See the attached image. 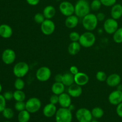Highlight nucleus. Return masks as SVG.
<instances>
[{"label":"nucleus","mask_w":122,"mask_h":122,"mask_svg":"<svg viewBox=\"0 0 122 122\" xmlns=\"http://www.w3.org/2000/svg\"><path fill=\"white\" fill-rule=\"evenodd\" d=\"M90 4L88 1L78 0L75 5V14L79 18H83L90 13Z\"/></svg>","instance_id":"1"},{"label":"nucleus","mask_w":122,"mask_h":122,"mask_svg":"<svg viewBox=\"0 0 122 122\" xmlns=\"http://www.w3.org/2000/svg\"><path fill=\"white\" fill-rule=\"evenodd\" d=\"M82 23L85 29L92 32L97 27L98 20L95 14L90 13L82 18Z\"/></svg>","instance_id":"2"},{"label":"nucleus","mask_w":122,"mask_h":122,"mask_svg":"<svg viewBox=\"0 0 122 122\" xmlns=\"http://www.w3.org/2000/svg\"><path fill=\"white\" fill-rule=\"evenodd\" d=\"M96 42V36L95 34L90 31H86L81 35L79 42L83 48H91L95 44Z\"/></svg>","instance_id":"3"},{"label":"nucleus","mask_w":122,"mask_h":122,"mask_svg":"<svg viewBox=\"0 0 122 122\" xmlns=\"http://www.w3.org/2000/svg\"><path fill=\"white\" fill-rule=\"evenodd\" d=\"M56 122H71L72 113L69 108H58L56 114Z\"/></svg>","instance_id":"4"},{"label":"nucleus","mask_w":122,"mask_h":122,"mask_svg":"<svg viewBox=\"0 0 122 122\" xmlns=\"http://www.w3.org/2000/svg\"><path fill=\"white\" fill-rule=\"evenodd\" d=\"M13 74L16 77L23 78L29 71V66L27 63L24 61L18 62L14 66Z\"/></svg>","instance_id":"5"},{"label":"nucleus","mask_w":122,"mask_h":122,"mask_svg":"<svg viewBox=\"0 0 122 122\" xmlns=\"http://www.w3.org/2000/svg\"><path fill=\"white\" fill-rule=\"evenodd\" d=\"M41 106V101L38 98H30L26 102V110L30 113H35L40 110Z\"/></svg>","instance_id":"6"},{"label":"nucleus","mask_w":122,"mask_h":122,"mask_svg":"<svg viewBox=\"0 0 122 122\" xmlns=\"http://www.w3.org/2000/svg\"><path fill=\"white\" fill-rule=\"evenodd\" d=\"M51 69L46 66H42L36 71V78L41 82H45L48 81L51 76Z\"/></svg>","instance_id":"7"},{"label":"nucleus","mask_w":122,"mask_h":122,"mask_svg":"<svg viewBox=\"0 0 122 122\" xmlns=\"http://www.w3.org/2000/svg\"><path fill=\"white\" fill-rule=\"evenodd\" d=\"M76 117L79 122H91L93 117L91 111L86 108H81L77 110Z\"/></svg>","instance_id":"8"},{"label":"nucleus","mask_w":122,"mask_h":122,"mask_svg":"<svg viewBox=\"0 0 122 122\" xmlns=\"http://www.w3.org/2000/svg\"><path fill=\"white\" fill-rule=\"evenodd\" d=\"M103 28L107 34L113 35L119 28V24L117 20L113 18H108L105 20Z\"/></svg>","instance_id":"9"},{"label":"nucleus","mask_w":122,"mask_h":122,"mask_svg":"<svg viewBox=\"0 0 122 122\" xmlns=\"http://www.w3.org/2000/svg\"><path fill=\"white\" fill-rule=\"evenodd\" d=\"M58 8L60 13L66 17L75 14V5L69 1H64L61 2Z\"/></svg>","instance_id":"10"},{"label":"nucleus","mask_w":122,"mask_h":122,"mask_svg":"<svg viewBox=\"0 0 122 122\" xmlns=\"http://www.w3.org/2000/svg\"><path fill=\"white\" fill-rule=\"evenodd\" d=\"M55 30L56 25L51 19H45L41 25V30L45 35H51L55 32Z\"/></svg>","instance_id":"11"},{"label":"nucleus","mask_w":122,"mask_h":122,"mask_svg":"<svg viewBox=\"0 0 122 122\" xmlns=\"http://www.w3.org/2000/svg\"><path fill=\"white\" fill-rule=\"evenodd\" d=\"M1 58L4 63L7 65H10L13 64L16 58V54L15 51L13 50L7 48L2 52Z\"/></svg>","instance_id":"12"},{"label":"nucleus","mask_w":122,"mask_h":122,"mask_svg":"<svg viewBox=\"0 0 122 122\" xmlns=\"http://www.w3.org/2000/svg\"><path fill=\"white\" fill-rule=\"evenodd\" d=\"M108 101L113 106H117L122 102V91L116 89L112 91L108 95Z\"/></svg>","instance_id":"13"},{"label":"nucleus","mask_w":122,"mask_h":122,"mask_svg":"<svg viewBox=\"0 0 122 122\" xmlns=\"http://www.w3.org/2000/svg\"><path fill=\"white\" fill-rule=\"evenodd\" d=\"M74 79H75V83L81 86L86 85L89 81L88 75L83 72H79L76 75H74Z\"/></svg>","instance_id":"14"},{"label":"nucleus","mask_w":122,"mask_h":122,"mask_svg":"<svg viewBox=\"0 0 122 122\" xmlns=\"http://www.w3.org/2000/svg\"><path fill=\"white\" fill-rule=\"evenodd\" d=\"M122 78L117 73H112L107 76L106 79V83L110 87H116L121 83Z\"/></svg>","instance_id":"15"},{"label":"nucleus","mask_w":122,"mask_h":122,"mask_svg":"<svg viewBox=\"0 0 122 122\" xmlns=\"http://www.w3.org/2000/svg\"><path fill=\"white\" fill-rule=\"evenodd\" d=\"M58 104L61 107L69 108L71 104V97L68 93H62L58 95Z\"/></svg>","instance_id":"16"},{"label":"nucleus","mask_w":122,"mask_h":122,"mask_svg":"<svg viewBox=\"0 0 122 122\" xmlns=\"http://www.w3.org/2000/svg\"><path fill=\"white\" fill-rule=\"evenodd\" d=\"M67 93L72 98L79 97L82 94V86L76 83H73L71 86L68 87Z\"/></svg>","instance_id":"17"},{"label":"nucleus","mask_w":122,"mask_h":122,"mask_svg":"<svg viewBox=\"0 0 122 122\" xmlns=\"http://www.w3.org/2000/svg\"><path fill=\"white\" fill-rule=\"evenodd\" d=\"M13 29L10 26L7 24H2L0 25V36L4 39H8L13 35Z\"/></svg>","instance_id":"18"},{"label":"nucleus","mask_w":122,"mask_h":122,"mask_svg":"<svg viewBox=\"0 0 122 122\" xmlns=\"http://www.w3.org/2000/svg\"><path fill=\"white\" fill-rule=\"evenodd\" d=\"M57 111V109L56 105L52 104L50 102L49 104L45 105L43 108V114L46 117L50 118L56 115Z\"/></svg>","instance_id":"19"},{"label":"nucleus","mask_w":122,"mask_h":122,"mask_svg":"<svg viewBox=\"0 0 122 122\" xmlns=\"http://www.w3.org/2000/svg\"><path fill=\"white\" fill-rule=\"evenodd\" d=\"M79 18L75 14L66 17L65 20V26L68 29H74L78 25Z\"/></svg>","instance_id":"20"},{"label":"nucleus","mask_w":122,"mask_h":122,"mask_svg":"<svg viewBox=\"0 0 122 122\" xmlns=\"http://www.w3.org/2000/svg\"><path fill=\"white\" fill-rule=\"evenodd\" d=\"M111 17L115 20H119L122 17V5L116 4L112 7Z\"/></svg>","instance_id":"21"},{"label":"nucleus","mask_w":122,"mask_h":122,"mask_svg":"<svg viewBox=\"0 0 122 122\" xmlns=\"http://www.w3.org/2000/svg\"><path fill=\"white\" fill-rule=\"evenodd\" d=\"M81 47L79 42H71L68 46V52L71 56H75L80 52Z\"/></svg>","instance_id":"22"},{"label":"nucleus","mask_w":122,"mask_h":122,"mask_svg":"<svg viewBox=\"0 0 122 122\" xmlns=\"http://www.w3.org/2000/svg\"><path fill=\"white\" fill-rule=\"evenodd\" d=\"M65 88V85L62 82H55L51 86V91L53 94L60 95L64 92Z\"/></svg>","instance_id":"23"},{"label":"nucleus","mask_w":122,"mask_h":122,"mask_svg":"<svg viewBox=\"0 0 122 122\" xmlns=\"http://www.w3.org/2000/svg\"><path fill=\"white\" fill-rule=\"evenodd\" d=\"M43 14L45 19H52L56 14V9L54 6L47 5L43 10Z\"/></svg>","instance_id":"24"},{"label":"nucleus","mask_w":122,"mask_h":122,"mask_svg":"<svg viewBox=\"0 0 122 122\" xmlns=\"http://www.w3.org/2000/svg\"><path fill=\"white\" fill-rule=\"evenodd\" d=\"M62 83L65 85V86H70L71 85L75 83L74 75L70 73H66L63 75V80Z\"/></svg>","instance_id":"25"},{"label":"nucleus","mask_w":122,"mask_h":122,"mask_svg":"<svg viewBox=\"0 0 122 122\" xmlns=\"http://www.w3.org/2000/svg\"><path fill=\"white\" fill-rule=\"evenodd\" d=\"M30 113L26 110L19 112L18 114L19 122H28L30 119Z\"/></svg>","instance_id":"26"},{"label":"nucleus","mask_w":122,"mask_h":122,"mask_svg":"<svg viewBox=\"0 0 122 122\" xmlns=\"http://www.w3.org/2000/svg\"><path fill=\"white\" fill-rule=\"evenodd\" d=\"M26 97V94L23 90H15L13 92V98L15 101H24Z\"/></svg>","instance_id":"27"},{"label":"nucleus","mask_w":122,"mask_h":122,"mask_svg":"<svg viewBox=\"0 0 122 122\" xmlns=\"http://www.w3.org/2000/svg\"><path fill=\"white\" fill-rule=\"evenodd\" d=\"M91 113L93 117L95 118V119H100V118H101L104 116V112L103 109L101 108V107H94L92 110Z\"/></svg>","instance_id":"28"},{"label":"nucleus","mask_w":122,"mask_h":122,"mask_svg":"<svg viewBox=\"0 0 122 122\" xmlns=\"http://www.w3.org/2000/svg\"><path fill=\"white\" fill-rule=\"evenodd\" d=\"M113 41L116 44L122 43V27L118 28V29L114 32L113 36Z\"/></svg>","instance_id":"29"},{"label":"nucleus","mask_w":122,"mask_h":122,"mask_svg":"<svg viewBox=\"0 0 122 122\" xmlns=\"http://www.w3.org/2000/svg\"><path fill=\"white\" fill-rule=\"evenodd\" d=\"M14 86L16 90H23L25 86V82L22 78L17 77L14 81Z\"/></svg>","instance_id":"30"},{"label":"nucleus","mask_w":122,"mask_h":122,"mask_svg":"<svg viewBox=\"0 0 122 122\" xmlns=\"http://www.w3.org/2000/svg\"><path fill=\"white\" fill-rule=\"evenodd\" d=\"M2 113L3 116L7 119H12L14 115V113L13 110L11 108H8V107H6Z\"/></svg>","instance_id":"31"},{"label":"nucleus","mask_w":122,"mask_h":122,"mask_svg":"<svg viewBox=\"0 0 122 122\" xmlns=\"http://www.w3.org/2000/svg\"><path fill=\"white\" fill-rule=\"evenodd\" d=\"M102 4L100 0H92L90 4L91 9L94 11H97L101 8Z\"/></svg>","instance_id":"32"},{"label":"nucleus","mask_w":122,"mask_h":122,"mask_svg":"<svg viewBox=\"0 0 122 122\" xmlns=\"http://www.w3.org/2000/svg\"><path fill=\"white\" fill-rule=\"evenodd\" d=\"M33 20H34L35 22L39 25H41L44 20H45V18L44 17L43 13H36L33 17Z\"/></svg>","instance_id":"33"},{"label":"nucleus","mask_w":122,"mask_h":122,"mask_svg":"<svg viewBox=\"0 0 122 122\" xmlns=\"http://www.w3.org/2000/svg\"><path fill=\"white\" fill-rule=\"evenodd\" d=\"M107 77V74L103 71H99L96 73V79L99 82H106Z\"/></svg>","instance_id":"34"},{"label":"nucleus","mask_w":122,"mask_h":122,"mask_svg":"<svg viewBox=\"0 0 122 122\" xmlns=\"http://www.w3.org/2000/svg\"><path fill=\"white\" fill-rule=\"evenodd\" d=\"M14 108L19 112L25 110H26V102L24 101H16L14 105Z\"/></svg>","instance_id":"35"},{"label":"nucleus","mask_w":122,"mask_h":122,"mask_svg":"<svg viewBox=\"0 0 122 122\" xmlns=\"http://www.w3.org/2000/svg\"><path fill=\"white\" fill-rule=\"evenodd\" d=\"M81 35L77 32H72L69 34V39L71 42H79Z\"/></svg>","instance_id":"36"},{"label":"nucleus","mask_w":122,"mask_h":122,"mask_svg":"<svg viewBox=\"0 0 122 122\" xmlns=\"http://www.w3.org/2000/svg\"><path fill=\"white\" fill-rule=\"evenodd\" d=\"M102 5L105 7H112L116 4L117 0H100Z\"/></svg>","instance_id":"37"},{"label":"nucleus","mask_w":122,"mask_h":122,"mask_svg":"<svg viewBox=\"0 0 122 122\" xmlns=\"http://www.w3.org/2000/svg\"><path fill=\"white\" fill-rule=\"evenodd\" d=\"M6 108V100L4 97L3 95L0 94V113L3 112Z\"/></svg>","instance_id":"38"},{"label":"nucleus","mask_w":122,"mask_h":122,"mask_svg":"<svg viewBox=\"0 0 122 122\" xmlns=\"http://www.w3.org/2000/svg\"><path fill=\"white\" fill-rule=\"evenodd\" d=\"M58 99H59L58 95L52 94L50 98V102L52 104L56 105L57 104H58Z\"/></svg>","instance_id":"39"},{"label":"nucleus","mask_w":122,"mask_h":122,"mask_svg":"<svg viewBox=\"0 0 122 122\" xmlns=\"http://www.w3.org/2000/svg\"><path fill=\"white\" fill-rule=\"evenodd\" d=\"M3 96L6 101H10L13 99V92L11 91H6L3 94Z\"/></svg>","instance_id":"40"},{"label":"nucleus","mask_w":122,"mask_h":122,"mask_svg":"<svg viewBox=\"0 0 122 122\" xmlns=\"http://www.w3.org/2000/svg\"><path fill=\"white\" fill-rule=\"evenodd\" d=\"M96 15L98 21H103L106 20V15L104 14V13H102V12L98 13Z\"/></svg>","instance_id":"41"},{"label":"nucleus","mask_w":122,"mask_h":122,"mask_svg":"<svg viewBox=\"0 0 122 122\" xmlns=\"http://www.w3.org/2000/svg\"><path fill=\"white\" fill-rule=\"evenodd\" d=\"M69 70H70V73L72 74L73 75H76V74L78 73L79 72V71L78 68H77L76 66H72L70 67Z\"/></svg>","instance_id":"42"},{"label":"nucleus","mask_w":122,"mask_h":122,"mask_svg":"<svg viewBox=\"0 0 122 122\" xmlns=\"http://www.w3.org/2000/svg\"><path fill=\"white\" fill-rule=\"evenodd\" d=\"M116 113L120 117L122 118V102L117 106Z\"/></svg>","instance_id":"43"},{"label":"nucleus","mask_w":122,"mask_h":122,"mask_svg":"<svg viewBox=\"0 0 122 122\" xmlns=\"http://www.w3.org/2000/svg\"><path fill=\"white\" fill-rule=\"evenodd\" d=\"M27 3L31 6H36L39 3L40 0H26Z\"/></svg>","instance_id":"44"},{"label":"nucleus","mask_w":122,"mask_h":122,"mask_svg":"<svg viewBox=\"0 0 122 122\" xmlns=\"http://www.w3.org/2000/svg\"><path fill=\"white\" fill-rule=\"evenodd\" d=\"M55 82H62V80H63V75L60 73H58L54 77Z\"/></svg>","instance_id":"45"},{"label":"nucleus","mask_w":122,"mask_h":122,"mask_svg":"<svg viewBox=\"0 0 122 122\" xmlns=\"http://www.w3.org/2000/svg\"><path fill=\"white\" fill-rule=\"evenodd\" d=\"M117 90H119V91H122V84H119V85H118L117 86Z\"/></svg>","instance_id":"46"},{"label":"nucleus","mask_w":122,"mask_h":122,"mask_svg":"<svg viewBox=\"0 0 122 122\" xmlns=\"http://www.w3.org/2000/svg\"><path fill=\"white\" fill-rule=\"evenodd\" d=\"M69 109L70 110L72 111L73 110H74V108H75V107H74V106H73V105L71 104V105H70V107H69Z\"/></svg>","instance_id":"47"},{"label":"nucleus","mask_w":122,"mask_h":122,"mask_svg":"<svg viewBox=\"0 0 122 122\" xmlns=\"http://www.w3.org/2000/svg\"><path fill=\"white\" fill-rule=\"evenodd\" d=\"M2 85H1V84L0 83V93H1V91H2Z\"/></svg>","instance_id":"48"},{"label":"nucleus","mask_w":122,"mask_h":122,"mask_svg":"<svg viewBox=\"0 0 122 122\" xmlns=\"http://www.w3.org/2000/svg\"><path fill=\"white\" fill-rule=\"evenodd\" d=\"M91 122H99L97 121V120H92V121Z\"/></svg>","instance_id":"49"},{"label":"nucleus","mask_w":122,"mask_h":122,"mask_svg":"<svg viewBox=\"0 0 122 122\" xmlns=\"http://www.w3.org/2000/svg\"><path fill=\"white\" fill-rule=\"evenodd\" d=\"M9 122V121H5V122Z\"/></svg>","instance_id":"50"},{"label":"nucleus","mask_w":122,"mask_h":122,"mask_svg":"<svg viewBox=\"0 0 122 122\" xmlns=\"http://www.w3.org/2000/svg\"><path fill=\"white\" fill-rule=\"evenodd\" d=\"M85 1H88V0H85Z\"/></svg>","instance_id":"51"},{"label":"nucleus","mask_w":122,"mask_h":122,"mask_svg":"<svg viewBox=\"0 0 122 122\" xmlns=\"http://www.w3.org/2000/svg\"></svg>","instance_id":"52"}]
</instances>
